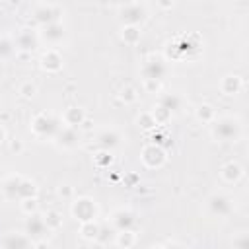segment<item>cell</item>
Instances as JSON below:
<instances>
[{"instance_id": "obj_13", "label": "cell", "mask_w": 249, "mask_h": 249, "mask_svg": "<svg viewBox=\"0 0 249 249\" xmlns=\"http://www.w3.org/2000/svg\"><path fill=\"white\" fill-rule=\"evenodd\" d=\"M121 144V134L115 130V128H107V130H101L97 134V146L103 148L105 152L117 148Z\"/></svg>"}, {"instance_id": "obj_37", "label": "cell", "mask_w": 249, "mask_h": 249, "mask_svg": "<svg viewBox=\"0 0 249 249\" xmlns=\"http://www.w3.org/2000/svg\"><path fill=\"white\" fill-rule=\"evenodd\" d=\"M35 249H49V243H47V241H43V239H39V241H37V245H35Z\"/></svg>"}, {"instance_id": "obj_34", "label": "cell", "mask_w": 249, "mask_h": 249, "mask_svg": "<svg viewBox=\"0 0 249 249\" xmlns=\"http://www.w3.org/2000/svg\"><path fill=\"white\" fill-rule=\"evenodd\" d=\"M121 97H123V99L126 101V103L134 101V99H136V91H134V88H130V86L123 88V89H121Z\"/></svg>"}, {"instance_id": "obj_16", "label": "cell", "mask_w": 249, "mask_h": 249, "mask_svg": "<svg viewBox=\"0 0 249 249\" xmlns=\"http://www.w3.org/2000/svg\"><path fill=\"white\" fill-rule=\"evenodd\" d=\"M220 89L224 95H235L239 89H241V78L235 76V74H228L222 78L220 82Z\"/></svg>"}, {"instance_id": "obj_28", "label": "cell", "mask_w": 249, "mask_h": 249, "mask_svg": "<svg viewBox=\"0 0 249 249\" xmlns=\"http://www.w3.org/2000/svg\"><path fill=\"white\" fill-rule=\"evenodd\" d=\"M132 243H134V233H132V230H123V231L117 233V245L128 249Z\"/></svg>"}, {"instance_id": "obj_7", "label": "cell", "mask_w": 249, "mask_h": 249, "mask_svg": "<svg viewBox=\"0 0 249 249\" xmlns=\"http://www.w3.org/2000/svg\"><path fill=\"white\" fill-rule=\"evenodd\" d=\"M58 16H60V8L54 6V4H37L33 8V19L43 25L47 23H53V21H58Z\"/></svg>"}, {"instance_id": "obj_5", "label": "cell", "mask_w": 249, "mask_h": 249, "mask_svg": "<svg viewBox=\"0 0 249 249\" xmlns=\"http://www.w3.org/2000/svg\"><path fill=\"white\" fill-rule=\"evenodd\" d=\"M72 214L82 224L84 222H91L95 218V214H97V206H95V202L91 198L82 196V198H78V200L72 202Z\"/></svg>"}, {"instance_id": "obj_2", "label": "cell", "mask_w": 249, "mask_h": 249, "mask_svg": "<svg viewBox=\"0 0 249 249\" xmlns=\"http://www.w3.org/2000/svg\"><path fill=\"white\" fill-rule=\"evenodd\" d=\"M167 74V64L160 54H150L142 64L144 82H160Z\"/></svg>"}, {"instance_id": "obj_19", "label": "cell", "mask_w": 249, "mask_h": 249, "mask_svg": "<svg viewBox=\"0 0 249 249\" xmlns=\"http://www.w3.org/2000/svg\"><path fill=\"white\" fill-rule=\"evenodd\" d=\"M161 109H165L167 113H175V111H179L181 109V105H183V99L177 95V93H163L161 97H160V103H158Z\"/></svg>"}, {"instance_id": "obj_39", "label": "cell", "mask_w": 249, "mask_h": 249, "mask_svg": "<svg viewBox=\"0 0 249 249\" xmlns=\"http://www.w3.org/2000/svg\"><path fill=\"white\" fill-rule=\"evenodd\" d=\"M4 138H6V132H4V128H2V126H0V144H2V142H4Z\"/></svg>"}, {"instance_id": "obj_17", "label": "cell", "mask_w": 249, "mask_h": 249, "mask_svg": "<svg viewBox=\"0 0 249 249\" xmlns=\"http://www.w3.org/2000/svg\"><path fill=\"white\" fill-rule=\"evenodd\" d=\"M222 177H224V181L226 183H237L239 179H241V175H243V167L237 163V161H228L224 167H222Z\"/></svg>"}, {"instance_id": "obj_18", "label": "cell", "mask_w": 249, "mask_h": 249, "mask_svg": "<svg viewBox=\"0 0 249 249\" xmlns=\"http://www.w3.org/2000/svg\"><path fill=\"white\" fill-rule=\"evenodd\" d=\"M23 177L21 175H8L4 181H2V191L8 198H18V191H19V185H21Z\"/></svg>"}, {"instance_id": "obj_15", "label": "cell", "mask_w": 249, "mask_h": 249, "mask_svg": "<svg viewBox=\"0 0 249 249\" xmlns=\"http://www.w3.org/2000/svg\"><path fill=\"white\" fill-rule=\"evenodd\" d=\"M21 51H31V49H35V45H37V35H35V31L33 29H29V27H23L18 35H16V41H14Z\"/></svg>"}, {"instance_id": "obj_33", "label": "cell", "mask_w": 249, "mask_h": 249, "mask_svg": "<svg viewBox=\"0 0 249 249\" xmlns=\"http://www.w3.org/2000/svg\"><path fill=\"white\" fill-rule=\"evenodd\" d=\"M37 208V198L33 196V198H25V200H21V210L23 212H27L29 216H31V212Z\"/></svg>"}, {"instance_id": "obj_35", "label": "cell", "mask_w": 249, "mask_h": 249, "mask_svg": "<svg viewBox=\"0 0 249 249\" xmlns=\"http://www.w3.org/2000/svg\"><path fill=\"white\" fill-rule=\"evenodd\" d=\"M111 160H113L111 154L105 152V150H103L101 154H97V163H103V165H105V163H111Z\"/></svg>"}, {"instance_id": "obj_36", "label": "cell", "mask_w": 249, "mask_h": 249, "mask_svg": "<svg viewBox=\"0 0 249 249\" xmlns=\"http://www.w3.org/2000/svg\"><path fill=\"white\" fill-rule=\"evenodd\" d=\"M58 193H60V195H64V196H70V193H72V189H70L68 185H62V187L58 189Z\"/></svg>"}, {"instance_id": "obj_40", "label": "cell", "mask_w": 249, "mask_h": 249, "mask_svg": "<svg viewBox=\"0 0 249 249\" xmlns=\"http://www.w3.org/2000/svg\"><path fill=\"white\" fill-rule=\"evenodd\" d=\"M16 148L21 150V144H19V142H14V144H12V150H16Z\"/></svg>"}, {"instance_id": "obj_4", "label": "cell", "mask_w": 249, "mask_h": 249, "mask_svg": "<svg viewBox=\"0 0 249 249\" xmlns=\"http://www.w3.org/2000/svg\"><path fill=\"white\" fill-rule=\"evenodd\" d=\"M148 16L146 6L140 2H128L121 6V21L124 25H138L140 21H144Z\"/></svg>"}, {"instance_id": "obj_14", "label": "cell", "mask_w": 249, "mask_h": 249, "mask_svg": "<svg viewBox=\"0 0 249 249\" xmlns=\"http://www.w3.org/2000/svg\"><path fill=\"white\" fill-rule=\"evenodd\" d=\"M134 214L130 212V210H126V208H119L115 214H113V218H111V224L119 230V231H123V230H130L132 226H134Z\"/></svg>"}, {"instance_id": "obj_20", "label": "cell", "mask_w": 249, "mask_h": 249, "mask_svg": "<svg viewBox=\"0 0 249 249\" xmlns=\"http://www.w3.org/2000/svg\"><path fill=\"white\" fill-rule=\"evenodd\" d=\"M4 249H27L29 245V237L21 235V233H8L2 241Z\"/></svg>"}, {"instance_id": "obj_31", "label": "cell", "mask_w": 249, "mask_h": 249, "mask_svg": "<svg viewBox=\"0 0 249 249\" xmlns=\"http://www.w3.org/2000/svg\"><path fill=\"white\" fill-rule=\"evenodd\" d=\"M233 249H249V237L247 233H239L233 237Z\"/></svg>"}, {"instance_id": "obj_30", "label": "cell", "mask_w": 249, "mask_h": 249, "mask_svg": "<svg viewBox=\"0 0 249 249\" xmlns=\"http://www.w3.org/2000/svg\"><path fill=\"white\" fill-rule=\"evenodd\" d=\"M138 124H140L142 128H154V126H156V121H154L152 113H142V115L138 117Z\"/></svg>"}, {"instance_id": "obj_32", "label": "cell", "mask_w": 249, "mask_h": 249, "mask_svg": "<svg viewBox=\"0 0 249 249\" xmlns=\"http://www.w3.org/2000/svg\"><path fill=\"white\" fill-rule=\"evenodd\" d=\"M19 93H21L23 97H33V95H35V86H33L31 82H23V84L19 86Z\"/></svg>"}, {"instance_id": "obj_1", "label": "cell", "mask_w": 249, "mask_h": 249, "mask_svg": "<svg viewBox=\"0 0 249 249\" xmlns=\"http://www.w3.org/2000/svg\"><path fill=\"white\" fill-rule=\"evenodd\" d=\"M239 132H241V124L233 117H222V119L214 121V124H212V136L220 142L235 140L239 136Z\"/></svg>"}, {"instance_id": "obj_3", "label": "cell", "mask_w": 249, "mask_h": 249, "mask_svg": "<svg viewBox=\"0 0 249 249\" xmlns=\"http://www.w3.org/2000/svg\"><path fill=\"white\" fill-rule=\"evenodd\" d=\"M31 128H33V132L37 134V136H53L54 138V134L58 132V128H60V124H58V119L56 117H53L51 113H39L33 121H31Z\"/></svg>"}, {"instance_id": "obj_11", "label": "cell", "mask_w": 249, "mask_h": 249, "mask_svg": "<svg viewBox=\"0 0 249 249\" xmlns=\"http://www.w3.org/2000/svg\"><path fill=\"white\" fill-rule=\"evenodd\" d=\"M54 138H56V144L62 146V148H74L80 140V134L74 126H62V128H58Z\"/></svg>"}, {"instance_id": "obj_21", "label": "cell", "mask_w": 249, "mask_h": 249, "mask_svg": "<svg viewBox=\"0 0 249 249\" xmlns=\"http://www.w3.org/2000/svg\"><path fill=\"white\" fill-rule=\"evenodd\" d=\"M84 109H80V107H68L66 111H64V115H62V121L66 123V126H78L82 121H84Z\"/></svg>"}, {"instance_id": "obj_23", "label": "cell", "mask_w": 249, "mask_h": 249, "mask_svg": "<svg viewBox=\"0 0 249 249\" xmlns=\"http://www.w3.org/2000/svg\"><path fill=\"white\" fill-rule=\"evenodd\" d=\"M35 193H37V187H35V183L23 177V181H21V185H19V191H18V198H19V200H25V198H33V196H35Z\"/></svg>"}, {"instance_id": "obj_6", "label": "cell", "mask_w": 249, "mask_h": 249, "mask_svg": "<svg viewBox=\"0 0 249 249\" xmlns=\"http://www.w3.org/2000/svg\"><path fill=\"white\" fill-rule=\"evenodd\" d=\"M206 208L212 216H218V218H224L231 212V198L222 195V193H214L208 200H206Z\"/></svg>"}, {"instance_id": "obj_38", "label": "cell", "mask_w": 249, "mask_h": 249, "mask_svg": "<svg viewBox=\"0 0 249 249\" xmlns=\"http://www.w3.org/2000/svg\"><path fill=\"white\" fill-rule=\"evenodd\" d=\"M163 249H183V247H181L179 243H173V241H171V243H167Z\"/></svg>"}, {"instance_id": "obj_25", "label": "cell", "mask_w": 249, "mask_h": 249, "mask_svg": "<svg viewBox=\"0 0 249 249\" xmlns=\"http://www.w3.org/2000/svg\"><path fill=\"white\" fill-rule=\"evenodd\" d=\"M80 233H82V237H86V239H95L97 233H99V224H95L93 220H91V222H84L82 228H80Z\"/></svg>"}, {"instance_id": "obj_12", "label": "cell", "mask_w": 249, "mask_h": 249, "mask_svg": "<svg viewBox=\"0 0 249 249\" xmlns=\"http://www.w3.org/2000/svg\"><path fill=\"white\" fill-rule=\"evenodd\" d=\"M41 66H43V70H47V72H56V70H60V68H62V56H60V53H58L56 49H47V51L43 53V56H41Z\"/></svg>"}, {"instance_id": "obj_8", "label": "cell", "mask_w": 249, "mask_h": 249, "mask_svg": "<svg viewBox=\"0 0 249 249\" xmlns=\"http://www.w3.org/2000/svg\"><path fill=\"white\" fill-rule=\"evenodd\" d=\"M41 39H45L47 43L51 45H56L64 39V25L60 21H53V23H47L41 27Z\"/></svg>"}, {"instance_id": "obj_27", "label": "cell", "mask_w": 249, "mask_h": 249, "mask_svg": "<svg viewBox=\"0 0 249 249\" xmlns=\"http://www.w3.org/2000/svg\"><path fill=\"white\" fill-rule=\"evenodd\" d=\"M214 117H216V113H214V109H212V105H200L198 109H196V119L198 121H204V123H212L214 121Z\"/></svg>"}, {"instance_id": "obj_10", "label": "cell", "mask_w": 249, "mask_h": 249, "mask_svg": "<svg viewBox=\"0 0 249 249\" xmlns=\"http://www.w3.org/2000/svg\"><path fill=\"white\" fill-rule=\"evenodd\" d=\"M142 161L148 167H160L165 161V154L158 144H150V146H146L142 150Z\"/></svg>"}, {"instance_id": "obj_26", "label": "cell", "mask_w": 249, "mask_h": 249, "mask_svg": "<svg viewBox=\"0 0 249 249\" xmlns=\"http://www.w3.org/2000/svg\"><path fill=\"white\" fill-rule=\"evenodd\" d=\"M14 51H16V43L8 37H0V60L10 58L14 54Z\"/></svg>"}, {"instance_id": "obj_22", "label": "cell", "mask_w": 249, "mask_h": 249, "mask_svg": "<svg viewBox=\"0 0 249 249\" xmlns=\"http://www.w3.org/2000/svg\"><path fill=\"white\" fill-rule=\"evenodd\" d=\"M121 37L126 45H136L138 39H140V29L138 25H124L123 31H121Z\"/></svg>"}, {"instance_id": "obj_41", "label": "cell", "mask_w": 249, "mask_h": 249, "mask_svg": "<svg viewBox=\"0 0 249 249\" xmlns=\"http://www.w3.org/2000/svg\"><path fill=\"white\" fill-rule=\"evenodd\" d=\"M150 249H163L161 245H154V247H150Z\"/></svg>"}, {"instance_id": "obj_29", "label": "cell", "mask_w": 249, "mask_h": 249, "mask_svg": "<svg viewBox=\"0 0 249 249\" xmlns=\"http://www.w3.org/2000/svg\"><path fill=\"white\" fill-rule=\"evenodd\" d=\"M152 117H154L156 124H161V123H165V121L171 117V113H167L165 109H161V107L158 105V107H156V111H152Z\"/></svg>"}, {"instance_id": "obj_24", "label": "cell", "mask_w": 249, "mask_h": 249, "mask_svg": "<svg viewBox=\"0 0 249 249\" xmlns=\"http://www.w3.org/2000/svg\"><path fill=\"white\" fill-rule=\"evenodd\" d=\"M41 218H43V222H45L47 230H56V228H60V226H62V218H60V214H58L56 210H47Z\"/></svg>"}, {"instance_id": "obj_9", "label": "cell", "mask_w": 249, "mask_h": 249, "mask_svg": "<svg viewBox=\"0 0 249 249\" xmlns=\"http://www.w3.org/2000/svg\"><path fill=\"white\" fill-rule=\"evenodd\" d=\"M49 230H47V226H45V222H43V218L41 216H35V214H31L29 218H27V222H25V235L27 237H31V239H43L45 237V233H47Z\"/></svg>"}]
</instances>
